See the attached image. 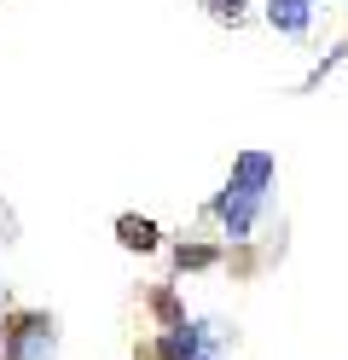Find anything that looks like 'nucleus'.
Returning <instances> with one entry per match:
<instances>
[{
	"label": "nucleus",
	"instance_id": "nucleus-1",
	"mask_svg": "<svg viewBox=\"0 0 348 360\" xmlns=\"http://www.w3.org/2000/svg\"><path fill=\"white\" fill-rule=\"evenodd\" d=\"M12 360H53V326L41 314H23L12 331Z\"/></svg>",
	"mask_w": 348,
	"mask_h": 360
},
{
	"label": "nucleus",
	"instance_id": "nucleus-2",
	"mask_svg": "<svg viewBox=\"0 0 348 360\" xmlns=\"http://www.w3.org/2000/svg\"><path fill=\"white\" fill-rule=\"evenodd\" d=\"M267 18H273V30L302 35L308 30V0H267Z\"/></svg>",
	"mask_w": 348,
	"mask_h": 360
},
{
	"label": "nucleus",
	"instance_id": "nucleus-3",
	"mask_svg": "<svg viewBox=\"0 0 348 360\" xmlns=\"http://www.w3.org/2000/svg\"><path fill=\"white\" fill-rule=\"evenodd\" d=\"M226 227L232 233H250V210H255V186H238V180H232V198H226Z\"/></svg>",
	"mask_w": 348,
	"mask_h": 360
},
{
	"label": "nucleus",
	"instance_id": "nucleus-4",
	"mask_svg": "<svg viewBox=\"0 0 348 360\" xmlns=\"http://www.w3.org/2000/svg\"><path fill=\"white\" fill-rule=\"evenodd\" d=\"M157 354H162V360H198V337L180 326V331H169V337L157 343Z\"/></svg>",
	"mask_w": 348,
	"mask_h": 360
},
{
	"label": "nucleus",
	"instance_id": "nucleus-5",
	"mask_svg": "<svg viewBox=\"0 0 348 360\" xmlns=\"http://www.w3.org/2000/svg\"><path fill=\"white\" fill-rule=\"evenodd\" d=\"M244 6H250V0H209V12H215V18H226V24H238V18H244Z\"/></svg>",
	"mask_w": 348,
	"mask_h": 360
},
{
	"label": "nucleus",
	"instance_id": "nucleus-6",
	"mask_svg": "<svg viewBox=\"0 0 348 360\" xmlns=\"http://www.w3.org/2000/svg\"><path fill=\"white\" fill-rule=\"evenodd\" d=\"M122 233H128V244H139V250L151 244V227H146V221H122Z\"/></svg>",
	"mask_w": 348,
	"mask_h": 360
}]
</instances>
